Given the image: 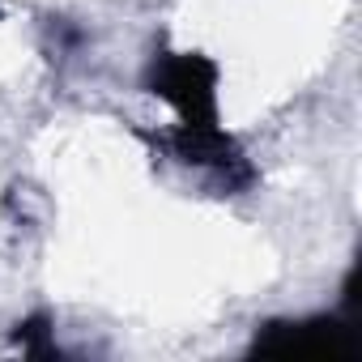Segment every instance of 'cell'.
<instances>
[{"label":"cell","instance_id":"obj_3","mask_svg":"<svg viewBox=\"0 0 362 362\" xmlns=\"http://www.w3.org/2000/svg\"><path fill=\"white\" fill-rule=\"evenodd\" d=\"M18 345L26 349V354H56V345L47 341V315H35V320H26V324H18Z\"/></svg>","mask_w":362,"mask_h":362},{"label":"cell","instance_id":"obj_2","mask_svg":"<svg viewBox=\"0 0 362 362\" xmlns=\"http://www.w3.org/2000/svg\"><path fill=\"white\" fill-rule=\"evenodd\" d=\"M349 349L337 320H273L252 341V354L269 358H349Z\"/></svg>","mask_w":362,"mask_h":362},{"label":"cell","instance_id":"obj_1","mask_svg":"<svg viewBox=\"0 0 362 362\" xmlns=\"http://www.w3.org/2000/svg\"><path fill=\"white\" fill-rule=\"evenodd\" d=\"M149 86H153V94H162L166 103L179 107L188 128H209L214 124L218 69L205 56H162L149 69Z\"/></svg>","mask_w":362,"mask_h":362}]
</instances>
